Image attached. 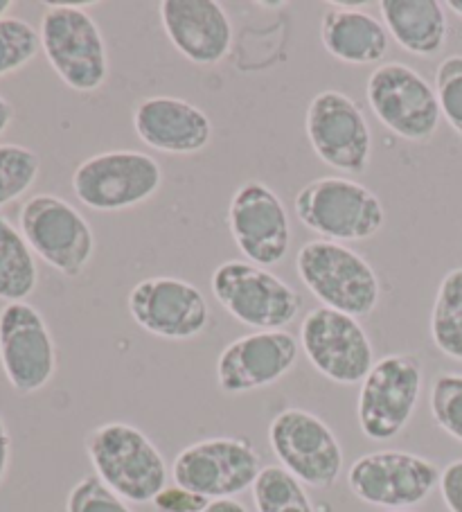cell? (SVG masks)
I'll return each mask as SVG.
<instances>
[{"instance_id": "1", "label": "cell", "mask_w": 462, "mask_h": 512, "mask_svg": "<svg viewBox=\"0 0 462 512\" xmlns=\"http://www.w3.org/2000/svg\"><path fill=\"white\" fill-rule=\"evenodd\" d=\"M95 476L127 503H151L167 488V463L147 434L127 422H106L86 436Z\"/></svg>"}, {"instance_id": "2", "label": "cell", "mask_w": 462, "mask_h": 512, "mask_svg": "<svg viewBox=\"0 0 462 512\" xmlns=\"http://www.w3.org/2000/svg\"><path fill=\"white\" fill-rule=\"evenodd\" d=\"M91 5L52 3L41 16V50L57 77L77 93H93L109 79V50Z\"/></svg>"}, {"instance_id": "3", "label": "cell", "mask_w": 462, "mask_h": 512, "mask_svg": "<svg viewBox=\"0 0 462 512\" xmlns=\"http://www.w3.org/2000/svg\"><path fill=\"white\" fill-rule=\"evenodd\" d=\"M298 222L321 240L348 244L375 237L386 222L384 203L375 192L345 176H321L293 199Z\"/></svg>"}, {"instance_id": "4", "label": "cell", "mask_w": 462, "mask_h": 512, "mask_svg": "<svg viewBox=\"0 0 462 512\" xmlns=\"http://www.w3.org/2000/svg\"><path fill=\"white\" fill-rule=\"evenodd\" d=\"M296 271L323 307L363 319L377 310L381 285L372 264L354 249L330 240L302 244Z\"/></svg>"}, {"instance_id": "5", "label": "cell", "mask_w": 462, "mask_h": 512, "mask_svg": "<svg viewBox=\"0 0 462 512\" xmlns=\"http://www.w3.org/2000/svg\"><path fill=\"white\" fill-rule=\"evenodd\" d=\"M217 303L255 332L284 330L298 319L302 298L269 269L248 260L221 262L210 280Z\"/></svg>"}, {"instance_id": "6", "label": "cell", "mask_w": 462, "mask_h": 512, "mask_svg": "<svg viewBox=\"0 0 462 512\" xmlns=\"http://www.w3.org/2000/svg\"><path fill=\"white\" fill-rule=\"evenodd\" d=\"M424 386V366L411 352L375 361L361 382L357 420L361 434L375 443L397 438L413 420Z\"/></svg>"}, {"instance_id": "7", "label": "cell", "mask_w": 462, "mask_h": 512, "mask_svg": "<svg viewBox=\"0 0 462 512\" xmlns=\"http://www.w3.org/2000/svg\"><path fill=\"white\" fill-rule=\"evenodd\" d=\"M70 185L75 197L95 213H122L161 190L163 167L136 149H115L79 163Z\"/></svg>"}, {"instance_id": "8", "label": "cell", "mask_w": 462, "mask_h": 512, "mask_svg": "<svg viewBox=\"0 0 462 512\" xmlns=\"http://www.w3.org/2000/svg\"><path fill=\"white\" fill-rule=\"evenodd\" d=\"M19 231L34 255L66 278H79L95 253V235L86 217L55 194H34L23 203Z\"/></svg>"}, {"instance_id": "9", "label": "cell", "mask_w": 462, "mask_h": 512, "mask_svg": "<svg viewBox=\"0 0 462 512\" xmlns=\"http://www.w3.org/2000/svg\"><path fill=\"white\" fill-rule=\"evenodd\" d=\"M366 97L381 125L408 143H426L440 127L435 88L402 61H388L372 70Z\"/></svg>"}, {"instance_id": "10", "label": "cell", "mask_w": 462, "mask_h": 512, "mask_svg": "<svg viewBox=\"0 0 462 512\" xmlns=\"http://www.w3.org/2000/svg\"><path fill=\"white\" fill-rule=\"evenodd\" d=\"M262 456L246 438H206L179 452L172 463L174 483L208 501L235 499L253 488Z\"/></svg>"}, {"instance_id": "11", "label": "cell", "mask_w": 462, "mask_h": 512, "mask_svg": "<svg viewBox=\"0 0 462 512\" xmlns=\"http://www.w3.org/2000/svg\"><path fill=\"white\" fill-rule=\"evenodd\" d=\"M269 445L275 458L302 485L330 490L343 472V447L325 420L312 411H280L269 425Z\"/></svg>"}, {"instance_id": "12", "label": "cell", "mask_w": 462, "mask_h": 512, "mask_svg": "<svg viewBox=\"0 0 462 512\" xmlns=\"http://www.w3.org/2000/svg\"><path fill=\"white\" fill-rule=\"evenodd\" d=\"M440 474V467L420 454L379 449L350 465L348 485L354 497L368 506L408 510L431 497L440 485Z\"/></svg>"}, {"instance_id": "13", "label": "cell", "mask_w": 462, "mask_h": 512, "mask_svg": "<svg viewBox=\"0 0 462 512\" xmlns=\"http://www.w3.org/2000/svg\"><path fill=\"white\" fill-rule=\"evenodd\" d=\"M300 348L316 373L341 386L361 384L375 366V348L359 319L323 305L302 319Z\"/></svg>"}, {"instance_id": "14", "label": "cell", "mask_w": 462, "mask_h": 512, "mask_svg": "<svg viewBox=\"0 0 462 512\" xmlns=\"http://www.w3.org/2000/svg\"><path fill=\"white\" fill-rule=\"evenodd\" d=\"M305 131L314 154L336 172L361 174L372 158V131L359 104L341 91L314 95L305 113Z\"/></svg>"}, {"instance_id": "15", "label": "cell", "mask_w": 462, "mask_h": 512, "mask_svg": "<svg viewBox=\"0 0 462 512\" xmlns=\"http://www.w3.org/2000/svg\"><path fill=\"white\" fill-rule=\"evenodd\" d=\"M0 366L21 395L41 391L55 377V339L34 305L7 303L0 310Z\"/></svg>"}, {"instance_id": "16", "label": "cell", "mask_w": 462, "mask_h": 512, "mask_svg": "<svg viewBox=\"0 0 462 512\" xmlns=\"http://www.w3.org/2000/svg\"><path fill=\"white\" fill-rule=\"evenodd\" d=\"M127 310L138 328L167 341L197 339L210 323L203 291L172 276L140 280L127 298Z\"/></svg>"}, {"instance_id": "17", "label": "cell", "mask_w": 462, "mask_h": 512, "mask_svg": "<svg viewBox=\"0 0 462 512\" xmlns=\"http://www.w3.org/2000/svg\"><path fill=\"white\" fill-rule=\"evenodd\" d=\"M230 235L244 258L260 267L280 264L289 253L291 226L282 199L262 181H246L228 206Z\"/></svg>"}, {"instance_id": "18", "label": "cell", "mask_w": 462, "mask_h": 512, "mask_svg": "<svg viewBox=\"0 0 462 512\" xmlns=\"http://www.w3.org/2000/svg\"><path fill=\"white\" fill-rule=\"evenodd\" d=\"M298 355L300 343L287 330L244 334L219 352L217 384L226 395L260 391L289 375Z\"/></svg>"}, {"instance_id": "19", "label": "cell", "mask_w": 462, "mask_h": 512, "mask_svg": "<svg viewBox=\"0 0 462 512\" xmlns=\"http://www.w3.org/2000/svg\"><path fill=\"white\" fill-rule=\"evenodd\" d=\"M172 46L197 66H215L233 48V21L215 0H163L158 5Z\"/></svg>"}, {"instance_id": "20", "label": "cell", "mask_w": 462, "mask_h": 512, "mask_svg": "<svg viewBox=\"0 0 462 512\" xmlns=\"http://www.w3.org/2000/svg\"><path fill=\"white\" fill-rule=\"evenodd\" d=\"M133 129L147 147L172 156L199 154L212 140L208 113L197 104L170 95H154L138 102Z\"/></svg>"}, {"instance_id": "21", "label": "cell", "mask_w": 462, "mask_h": 512, "mask_svg": "<svg viewBox=\"0 0 462 512\" xmlns=\"http://www.w3.org/2000/svg\"><path fill=\"white\" fill-rule=\"evenodd\" d=\"M321 41L334 59L348 66L381 64L390 48V34L375 14L343 3L325 10Z\"/></svg>"}, {"instance_id": "22", "label": "cell", "mask_w": 462, "mask_h": 512, "mask_svg": "<svg viewBox=\"0 0 462 512\" xmlns=\"http://www.w3.org/2000/svg\"><path fill=\"white\" fill-rule=\"evenodd\" d=\"M379 12L390 37L415 57L438 55L447 43V12L438 0H381Z\"/></svg>"}, {"instance_id": "23", "label": "cell", "mask_w": 462, "mask_h": 512, "mask_svg": "<svg viewBox=\"0 0 462 512\" xmlns=\"http://www.w3.org/2000/svg\"><path fill=\"white\" fill-rule=\"evenodd\" d=\"M39 269L19 228L0 213V300L25 303L37 289Z\"/></svg>"}, {"instance_id": "24", "label": "cell", "mask_w": 462, "mask_h": 512, "mask_svg": "<svg viewBox=\"0 0 462 512\" xmlns=\"http://www.w3.org/2000/svg\"><path fill=\"white\" fill-rule=\"evenodd\" d=\"M431 339L444 357L462 364V267L440 280L431 310Z\"/></svg>"}, {"instance_id": "25", "label": "cell", "mask_w": 462, "mask_h": 512, "mask_svg": "<svg viewBox=\"0 0 462 512\" xmlns=\"http://www.w3.org/2000/svg\"><path fill=\"white\" fill-rule=\"evenodd\" d=\"M251 492L257 512H316L305 485L282 465L262 467Z\"/></svg>"}, {"instance_id": "26", "label": "cell", "mask_w": 462, "mask_h": 512, "mask_svg": "<svg viewBox=\"0 0 462 512\" xmlns=\"http://www.w3.org/2000/svg\"><path fill=\"white\" fill-rule=\"evenodd\" d=\"M41 170V158L25 145H0V208L23 197Z\"/></svg>"}, {"instance_id": "27", "label": "cell", "mask_w": 462, "mask_h": 512, "mask_svg": "<svg viewBox=\"0 0 462 512\" xmlns=\"http://www.w3.org/2000/svg\"><path fill=\"white\" fill-rule=\"evenodd\" d=\"M39 50L41 37L34 25L19 16H7L0 21V77L28 66L39 55Z\"/></svg>"}, {"instance_id": "28", "label": "cell", "mask_w": 462, "mask_h": 512, "mask_svg": "<svg viewBox=\"0 0 462 512\" xmlns=\"http://www.w3.org/2000/svg\"><path fill=\"white\" fill-rule=\"evenodd\" d=\"M431 416L444 434L462 443V375L442 373L433 379L429 395Z\"/></svg>"}, {"instance_id": "29", "label": "cell", "mask_w": 462, "mask_h": 512, "mask_svg": "<svg viewBox=\"0 0 462 512\" xmlns=\"http://www.w3.org/2000/svg\"><path fill=\"white\" fill-rule=\"evenodd\" d=\"M433 88L438 95L442 118L462 136V55H451L440 61Z\"/></svg>"}, {"instance_id": "30", "label": "cell", "mask_w": 462, "mask_h": 512, "mask_svg": "<svg viewBox=\"0 0 462 512\" xmlns=\"http://www.w3.org/2000/svg\"><path fill=\"white\" fill-rule=\"evenodd\" d=\"M66 512H133L100 476H84L68 492Z\"/></svg>"}, {"instance_id": "31", "label": "cell", "mask_w": 462, "mask_h": 512, "mask_svg": "<svg viewBox=\"0 0 462 512\" xmlns=\"http://www.w3.org/2000/svg\"><path fill=\"white\" fill-rule=\"evenodd\" d=\"M151 503L158 512H201L210 501L197 492L181 488V485H167Z\"/></svg>"}, {"instance_id": "32", "label": "cell", "mask_w": 462, "mask_h": 512, "mask_svg": "<svg viewBox=\"0 0 462 512\" xmlns=\"http://www.w3.org/2000/svg\"><path fill=\"white\" fill-rule=\"evenodd\" d=\"M440 494L449 512H462V458L451 461L440 474Z\"/></svg>"}, {"instance_id": "33", "label": "cell", "mask_w": 462, "mask_h": 512, "mask_svg": "<svg viewBox=\"0 0 462 512\" xmlns=\"http://www.w3.org/2000/svg\"><path fill=\"white\" fill-rule=\"evenodd\" d=\"M10 456H12V438L7 431L5 420L0 418V483L5 481L7 470H10Z\"/></svg>"}, {"instance_id": "34", "label": "cell", "mask_w": 462, "mask_h": 512, "mask_svg": "<svg viewBox=\"0 0 462 512\" xmlns=\"http://www.w3.org/2000/svg\"><path fill=\"white\" fill-rule=\"evenodd\" d=\"M201 512H248V510L244 503L237 499H217V501H210Z\"/></svg>"}, {"instance_id": "35", "label": "cell", "mask_w": 462, "mask_h": 512, "mask_svg": "<svg viewBox=\"0 0 462 512\" xmlns=\"http://www.w3.org/2000/svg\"><path fill=\"white\" fill-rule=\"evenodd\" d=\"M12 120H14V109H12V104L7 102L3 95H0V136H3L5 131L10 129Z\"/></svg>"}, {"instance_id": "36", "label": "cell", "mask_w": 462, "mask_h": 512, "mask_svg": "<svg viewBox=\"0 0 462 512\" xmlns=\"http://www.w3.org/2000/svg\"><path fill=\"white\" fill-rule=\"evenodd\" d=\"M14 7L12 0H0V21L7 19V12H10Z\"/></svg>"}, {"instance_id": "37", "label": "cell", "mask_w": 462, "mask_h": 512, "mask_svg": "<svg viewBox=\"0 0 462 512\" xmlns=\"http://www.w3.org/2000/svg\"><path fill=\"white\" fill-rule=\"evenodd\" d=\"M447 7H449L451 12H456V14L460 16V19H462V0H449Z\"/></svg>"}, {"instance_id": "38", "label": "cell", "mask_w": 462, "mask_h": 512, "mask_svg": "<svg viewBox=\"0 0 462 512\" xmlns=\"http://www.w3.org/2000/svg\"><path fill=\"white\" fill-rule=\"evenodd\" d=\"M386 512H413V510H386Z\"/></svg>"}]
</instances>
